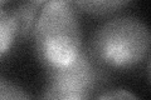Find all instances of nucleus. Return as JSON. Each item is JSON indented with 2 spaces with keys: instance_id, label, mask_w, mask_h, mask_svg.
<instances>
[{
  "instance_id": "f257e3e1",
  "label": "nucleus",
  "mask_w": 151,
  "mask_h": 100,
  "mask_svg": "<svg viewBox=\"0 0 151 100\" xmlns=\"http://www.w3.org/2000/svg\"><path fill=\"white\" fill-rule=\"evenodd\" d=\"M38 60L45 69L70 64L82 49L78 10L65 0L45 1L33 31Z\"/></svg>"
},
{
  "instance_id": "f03ea898",
  "label": "nucleus",
  "mask_w": 151,
  "mask_h": 100,
  "mask_svg": "<svg viewBox=\"0 0 151 100\" xmlns=\"http://www.w3.org/2000/svg\"><path fill=\"white\" fill-rule=\"evenodd\" d=\"M150 43L149 28L141 19L119 15L94 30L87 49L97 64L106 70H126L149 58Z\"/></svg>"
},
{
  "instance_id": "7ed1b4c3",
  "label": "nucleus",
  "mask_w": 151,
  "mask_h": 100,
  "mask_svg": "<svg viewBox=\"0 0 151 100\" xmlns=\"http://www.w3.org/2000/svg\"><path fill=\"white\" fill-rule=\"evenodd\" d=\"M47 83L92 94L107 80L106 69L92 58L87 48H83L72 63L60 68L45 69Z\"/></svg>"
},
{
  "instance_id": "20e7f679",
  "label": "nucleus",
  "mask_w": 151,
  "mask_h": 100,
  "mask_svg": "<svg viewBox=\"0 0 151 100\" xmlns=\"http://www.w3.org/2000/svg\"><path fill=\"white\" fill-rule=\"evenodd\" d=\"M45 1L43 0H29L13 8L10 15L15 25L17 39L28 40L30 36H33L38 15Z\"/></svg>"
},
{
  "instance_id": "39448f33",
  "label": "nucleus",
  "mask_w": 151,
  "mask_h": 100,
  "mask_svg": "<svg viewBox=\"0 0 151 100\" xmlns=\"http://www.w3.org/2000/svg\"><path fill=\"white\" fill-rule=\"evenodd\" d=\"M129 1L126 0H101V1H73L77 10H81L93 16H106L121 10Z\"/></svg>"
},
{
  "instance_id": "423d86ee",
  "label": "nucleus",
  "mask_w": 151,
  "mask_h": 100,
  "mask_svg": "<svg viewBox=\"0 0 151 100\" xmlns=\"http://www.w3.org/2000/svg\"><path fill=\"white\" fill-rule=\"evenodd\" d=\"M91 98L92 94L87 91L47 84L39 100H91Z\"/></svg>"
},
{
  "instance_id": "0eeeda50",
  "label": "nucleus",
  "mask_w": 151,
  "mask_h": 100,
  "mask_svg": "<svg viewBox=\"0 0 151 100\" xmlns=\"http://www.w3.org/2000/svg\"><path fill=\"white\" fill-rule=\"evenodd\" d=\"M17 40L15 25L9 11L0 8V59L5 55Z\"/></svg>"
},
{
  "instance_id": "6e6552de",
  "label": "nucleus",
  "mask_w": 151,
  "mask_h": 100,
  "mask_svg": "<svg viewBox=\"0 0 151 100\" xmlns=\"http://www.w3.org/2000/svg\"><path fill=\"white\" fill-rule=\"evenodd\" d=\"M0 100H32V98L19 85L0 77Z\"/></svg>"
},
{
  "instance_id": "1a4fd4ad",
  "label": "nucleus",
  "mask_w": 151,
  "mask_h": 100,
  "mask_svg": "<svg viewBox=\"0 0 151 100\" xmlns=\"http://www.w3.org/2000/svg\"><path fill=\"white\" fill-rule=\"evenodd\" d=\"M97 100H139L135 94L125 89H111L102 93Z\"/></svg>"
},
{
  "instance_id": "9d476101",
  "label": "nucleus",
  "mask_w": 151,
  "mask_h": 100,
  "mask_svg": "<svg viewBox=\"0 0 151 100\" xmlns=\"http://www.w3.org/2000/svg\"><path fill=\"white\" fill-rule=\"evenodd\" d=\"M6 1H4V0H1V1H0V8H1L3 5H4V4H5Z\"/></svg>"
}]
</instances>
